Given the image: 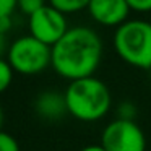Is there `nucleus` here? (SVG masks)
<instances>
[{
    "label": "nucleus",
    "instance_id": "obj_8",
    "mask_svg": "<svg viewBox=\"0 0 151 151\" xmlns=\"http://www.w3.org/2000/svg\"><path fill=\"white\" fill-rule=\"evenodd\" d=\"M34 111L44 120H60L67 111L65 94L57 91H42L34 99Z\"/></svg>",
    "mask_w": 151,
    "mask_h": 151
},
{
    "label": "nucleus",
    "instance_id": "obj_12",
    "mask_svg": "<svg viewBox=\"0 0 151 151\" xmlns=\"http://www.w3.org/2000/svg\"><path fill=\"white\" fill-rule=\"evenodd\" d=\"M0 151H20V145L10 133L0 130Z\"/></svg>",
    "mask_w": 151,
    "mask_h": 151
},
{
    "label": "nucleus",
    "instance_id": "obj_15",
    "mask_svg": "<svg viewBox=\"0 0 151 151\" xmlns=\"http://www.w3.org/2000/svg\"><path fill=\"white\" fill-rule=\"evenodd\" d=\"M12 29V17H0V34H7Z\"/></svg>",
    "mask_w": 151,
    "mask_h": 151
},
{
    "label": "nucleus",
    "instance_id": "obj_2",
    "mask_svg": "<svg viewBox=\"0 0 151 151\" xmlns=\"http://www.w3.org/2000/svg\"><path fill=\"white\" fill-rule=\"evenodd\" d=\"M63 94L68 114L81 122L101 120L107 115L112 104L107 85L96 76L70 81Z\"/></svg>",
    "mask_w": 151,
    "mask_h": 151
},
{
    "label": "nucleus",
    "instance_id": "obj_4",
    "mask_svg": "<svg viewBox=\"0 0 151 151\" xmlns=\"http://www.w3.org/2000/svg\"><path fill=\"white\" fill-rule=\"evenodd\" d=\"M7 60L20 75H39L52 63V47L37 41L31 34L21 36L10 44Z\"/></svg>",
    "mask_w": 151,
    "mask_h": 151
},
{
    "label": "nucleus",
    "instance_id": "obj_16",
    "mask_svg": "<svg viewBox=\"0 0 151 151\" xmlns=\"http://www.w3.org/2000/svg\"><path fill=\"white\" fill-rule=\"evenodd\" d=\"M80 151H106L102 145H88V146L81 148Z\"/></svg>",
    "mask_w": 151,
    "mask_h": 151
},
{
    "label": "nucleus",
    "instance_id": "obj_11",
    "mask_svg": "<svg viewBox=\"0 0 151 151\" xmlns=\"http://www.w3.org/2000/svg\"><path fill=\"white\" fill-rule=\"evenodd\" d=\"M46 0H18L17 8L21 12L23 15H26L28 18L31 15H34L37 10H41L42 7H46Z\"/></svg>",
    "mask_w": 151,
    "mask_h": 151
},
{
    "label": "nucleus",
    "instance_id": "obj_18",
    "mask_svg": "<svg viewBox=\"0 0 151 151\" xmlns=\"http://www.w3.org/2000/svg\"><path fill=\"white\" fill-rule=\"evenodd\" d=\"M2 124H4V112H2V107H0V130H2Z\"/></svg>",
    "mask_w": 151,
    "mask_h": 151
},
{
    "label": "nucleus",
    "instance_id": "obj_10",
    "mask_svg": "<svg viewBox=\"0 0 151 151\" xmlns=\"http://www.w3.org/2000/svg\"><path fill=\"white\" fill-rule=\"evenodd\" d=\"M13 75H15V70L12 68L8 60L0 57V93L8 89V86L13 81Z\"/></svg>",
    "mask_w": 151,
    "mask_h": 151
},
{
    "label": "nucleus",
    "instance_id": "obj_17",
    "mask_svg": "<svg viewBox=\"0 0 151 151\" xmlns=\"http://www.w3.org/2000/svg\"><path fill=\"white\" fill-rule=\"evenodd\" d=\"M4 50H5V36L4 34H0V57H2Z\"/></svg>",
    "mask_w": 151,
    "mask_h": 151
},
{
    "label": "nucleus",
    "instance_id": "obj_5",
    "mask_svg": "<svg viewBox=\"0 0 151 151\" xmlns=\"http://www.w3.org/2000/svg\"><path fill=\"white\" fill-rule=\"evenodd\" d=\"M106 151H146L145 133L130 119H115L106 125L101 135Z\"/></svg>",
    "mask_w": 151,
    "mask_h": 151
},
{
    "label": "nucleus",
    "instance_id": "obj_1",
    "mask_svg": "<svg viewBox=\"0 0 151 151\" xmlns=\"http://www.w3.org/2000/svg\"><path fill=\"white\" fill-rule=\"evenodd\" d=\"M102 59V41L88 26L70 28L65 36L52 46V67L59 76L75 81L94 76Z\"/></svg>",
    "mask_w": 151,
    "mask_h": 151
},
{
    "label": "nucleus",
    "instance_id": "obj_14",
    "mask_svg": "<svg viewBox=\"0 0 151 151\" xmlns=\"http://www.w3.org/2000/svg\"><path fill=\"white\" fill-rule=\"evenodd\" d=\"M18 0H0V17H12L17 10Z\"/></svg>",
    "mask_w": 151,
    "mask_h": 151
},
{
    "label": "nucleus",
    "instance_id": "obj_13",
    "mask_svg": "<svg viewBox=\"0 0 151 151\" xmlns=\"http://www.w3.org/2000/svg\"><path fill=\"white\" fill-rule=\"evenodd\" d=\"M130 10L138 12V13H146L151 12V0H127Z\"/></svg>",
    "mask_w": 151,
    "mask_h": 151
},
{
    "label": "nucleus",
    "instance_id": "obj_6",
    "mask_svg": "<svg viewBox=\"0 0 151 151\" xmlns=\"http://www.w3.org/2000/svg\"><path fill=\"white\" fill-rule=\"evenodd\" d=\"M28 28L31 36L50 47L59 42L70 29L65 15L49 4L28 18Z\"/></svg>",
    "mask_w": 151,
    "mask_h": 151
},
{
    "label": "nucleus",
    "instance_id": "obj_7",
    "mask_svg": "<svg viewBox=\"0 0 151 151\" xmlns=\"http://www.w3.org/2000/svg\"><path fill=\"white\" fill-rule=\"evenodd\" d=\"M86 10L96 23L109 28H119L124 24L132 12L127 0H89Z\"/></svg>",
    "mask_w": 151,
    "mask_h": 151
},
{
    "label": "nucleus",
    "instance_id": "obj_9",
    "mask_svg": "<svg viewBox=\"0 0 151 151\" xmlns=\"http://www.w3.org/2000/svg\"><path fill=\"white\" fill-rule=\"evenodd\" d=\"M50 7L57 8L63 15L76 13V12L86 10L89 5V0H47Z\"/></svg>",
    "mask_w": 151,
    "mask_h": 151
},
{
    "label": "nucleus",
    "instance_id": "obj_3",
    "mask_svg": "<svg viewBox=\"0 0 151 151\" xmlns=\"http://www.w3.org/2000/svg\"><path fill=\"white\" fill-rule=\"evenodd\" d=\"M112 44L125 63L141 70L151 68V23L127 20L115 29Z\"/></svg>",
    "mask_w": 151,
    "mask_h": 151
}]
</instances>
